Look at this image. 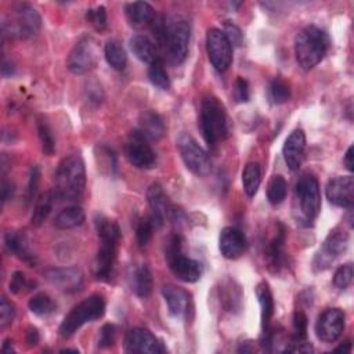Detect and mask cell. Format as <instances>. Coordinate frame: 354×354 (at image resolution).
I'll return each mask as SVG.
<instances>
[{"label":"cell","mask_w":354,"mask_h":354,"mask_svg":"<svg viewBox=\"0 0 354 354\" xmlns=\"http://www.w3.org/2000/svg\"><path fill=\"white\" fill-rule=\"evenodd\" d=\"M156 40V47L160 48L173 65L184 62L188 54L191 26L187 18L178 14L156 15L151 24Z\"/></svg>","instance_id":"obj_1"},{"label":"cell","mask_w":354,"mask_h":354,"mask_svg":"<svg viewBox=\"0 0 354 354\" xmlns=\"http://www.w3.org/2000/svg\"><path fill=\"white\" fill-rule=\"evenodd\" d=\"M94 224L100 238V246L93 263V272L97 279L109 281L115 268L120 228L115 220L102 214L95 216Z\"/></svg>","instance_id":"obj_2"},{"label":"cell","mask_w":354,"mask_h":354,"mask_svg":"<svg viewBox=\"0 0 354 354\" xmlns=\"http://www.w3.org/2000/svg\"><path fill=\"white\" fill-rule=\"evenodd\" d=\"M55 185L53 188L59 201L77 199L86 187V167L80 155L65 156L55 170Z\"/></svg>","instance_id":"obj_3"},{"label":"cell","mask_w":354,"mask_h":354,"mask_svg":"<svg viewBox=\"0 0 354 354\" xmlns=\"http://www.w3.org/2000/svg\"><path fill=\"white\" fill-rule=\"evenodd\" d=\"M329 48V36L315 25L304 26L295 37V55L303 71H310L318 65Z\"/></svg>","instance_id":"obj_4"},{"label":"cell","mask_w":354,"mask_h":354,"mask_svg":"<svg viewBox=\"0 0 354 354\" xmlns=\"http://www.w3.org/2000/svg\"><path fill=\"white\" fill-rule=\"evenodd\" d=\"M199 127L209 148H214L230 134L228 115L224 105L214 95H206L202 100Z\"/></svg>","instance_id":"obj_5"},{"label":"cell","mask_w":354,"mask_h":354,"mask_svg":"<svg viewBox=\"0 0 354 354\" xmlns=\"http://www.w3.org/2000/svg\"><path fill=\"white\" fill-rule=\"evenodd\" d=\"M295 218L303 227H311L321 210V192L317 178L301 176L295 187Z\"/></svg>","instance_id":"obj_6"},{"label":"cell","mask_w":354,"mask_h":354,"mask_svg":"<svg viewBox=\"0 0 354 354\" xmlns=\"http://www.w3.org/2000/svg\"><path fill=\"white\" fill-rule=\"evenodd\" d=\"M41 28V17L28 3L15 4L10 12L3 18L1 33L3 37L29 39L39 33Z\"/></svg>","instance_id":"obj_7"},{"label":"cell","mask_w":354,"mask_h":354,"mask_svg":"<svg viewBox=\"0 0 354 354\" xmlns=\"http://www.w3.org/2000/svg\"><path fill=\"white\" fill-rule=\"evenodd\" d=\"M105 313V300L101 295H91L79 301L72 310L64 317L59 325V335L62 337H71L84 324L93 322L101 318Z\"/></svg>","instance_id":"obj_8"},{"label":"cell","mask_w":354,"mask_h":354,"mask_svg":"<svg viewBox=\"0 0 354 354\" xmlns=\"http://www.w3.org/2000/svg\"><path fill=\"white\" fill-rule=\"evenodd\" d=\"M165 257L171 272L183 282H196L202 275L201 263L183 253V239L180 235H171L165 245Z\"/></svg>","instance_id":"obj_9"},{"label":"cell","mask_w":354,"mask_h":354,"mask_svg":"<svg viewBox=\"0 0 354 354\" xmlns=\"http://www.w3.org/2000/svg\"><path fill=\"white\" fill-rule=\"evenodd\" d=\"M177 148L185 167L195 176H207L212 170V162L207 152L198 144V141L188 133L180 134L177 138Z\"/></svg>","instance_id":"obj_10"},{"label":"cell","mask_w":354,"mask_h":354,"mask_svg":"<svg viewBox=\"0 0 354 354\" xmlns=\"http://www.w3.org/2000/svg\"><path fill=\"white\" fill-rule=\"evenodd\" d=\"M98 61L97 43L91 36L80 37L68 55V69L75 75H84L95 68Z\"/></svg>","instance_id":"obj_11"},{"label":"cell","mask_w":354,"mask_h":354,"mask_svg":"<svg viewBox=\"0 0 354 354\" xmlns=\"http://www.w3.org/2000/svg\"><path fill=\"white\" fill-rule=\"evenodd\" d=\"M348 246V234L342 228H333L325 241L322 242L319 250L317 252L313 266L315 271H324L330 264L342 256Z\"/></svg>","instance_id":"obj_12"},{"label":"cell","mask_w":354,"mask_h":354,"mask_svg":"<svg viewBox=\"0 0 354 354\" xmlns=\"http://www.w3.org/2000/svg\"><path fill=\"white\" fill-rule=\"evenodd\" d=\"M206 51L210 64L216 71L224 72L232 62V46L224 32L217 28H210L206 33Z\"/></svg>","instance_id":"obj_13"},{"label":"cell","mask_w":354,"mask_h":354,"mask_svg":"<svg viewBox=\"0 0 354 354\" xmlns=\"http://www.w3.org/2000/svg\"><path fill=\"white\" fill-rule=\"evenodd\" d=\"M147 201L152 212V218L155 220L156 225L160 227L166 220H177L180 210L170 202L169 196L163 191V187L158 183H153L147 189Z\"/></svg>","instance_id":"obj_14"},{"label":"cell","mask_w":354,"mask_h":354,"mask_svg":"<svg viewBox=\"0 0 354 354\" xmlns=\"http://www.w3.org/2000/svg\"><path fill=\"white\" fill-rule=\"evenodd\" d=\"M346 314L342 308H326L315 322V335L324 343H333L344 330Z\"/></svg>","instance_id":"obj_15"},{"label":"cell","mask_w":354,"mask_h":354,"mask_svg":"<svg viewBox=\"0 0 354 354\" xmlns=\"http://www.w3.org/2000/svg\"><path fill=\"white\" fill-rule=\"evenodd\" d=\"M124 155L127 160L138 169H152L156 165L155 151L137 131H134L124 144Z\"/></svg>","instance_id":"obj_16"},{"label":"cell","mask_w":354,"mask_h":354,"mask_svg":"<svg viewBox=\"0 0 354 354\" xmlns=\"http://www.w3.org/2000/svg\"><path fill=\"white\" fill-rule=\"evenodd\" d=\"M124 351L126 353H165L166 348L160 340L145 328H133L124 336Z\"/></svg>","instance_id":"obj_17"},{"label":"cell","mask_w":354,"mask_h":354,"mask_svg":"<svg viewBox=\"0 0 354 354\" xmlns=\"http://www.w3.org/2000/svg\"><path fill=\"white\" fill-rule=\"evenodd\" d=\"M325 195L332 205L350 209L354 203V178L351 176H337L330 178L326 183Z\"/></svg>","instance_id":"obj_18"},{"label":"cell","mask_w":354,"mask_h":354,"mask_svg":"<svg viewBox=\"0 0 354 354\" xmlns=\"http://www.w3.org/2000/svg\"><path fill=\"white\" fill-rule=\"evenodd\" d=\"M44 277L53 286L66 293L76 292L83 285V272L76 266L50 268L44 272Z\"/></svg>","instance_id":"obj_19"},{"label":"cell","mask_w":354,"mask_h":354,"mask_svg":"<svg viewBox=\"0 0 354 354\" xmlns=\"http://www.w3.org/2000/svg\"><path fill=\"white\" fill-rule=\"evenodd\" d=\"M304 151H306V134L301 129H295L285 140L283 148H282L283 159L289 170L292 171L299 170L304 159Z\"/></svg>","instance_id":"obj_20"},{"label":"cell","mask_w":354,"mask_h":354,"mask_svg":"<svg viewBox=\"0 0 354 354\" xmlns=\"http://www.w3.org/2000/svg\"><path fill=\"white\" fill-rule=\"evenodd\" d=\"M218 249L223 257L228 260L241 257L246 249V238L243 232L235 227H224L218 236Z\"/></svg>","instance_id":"obj_21"},{"label":"cell","mask_w":354,"mask_h":354,"mask_svg":"<svg viewBox=\"0 0 354 354\" xmlns=\"http://www.w3.org/2000/svg\"><path fill=\"white\" fill-rule=\"evenodd\" d=\"M285 245V228L282 224H278L277 234L271 238V241L267 243V248L264 250L267 267L271 272H281L288 266V257L283 250Z\"/></svg>","instance_id":"obj_22"},{"label":"cell","mask_w":354,"mask_h":354,"mask_svg":"<svg viewBox=\"0 0 354 354\" xmlns=\"http://www.w3.org/2000/svg\"><path fill=\"white\" fill-rule=\"evenodd\" d=\"M163 299L167 304L169 313L174 318H185L191 308V299L188 292L176 285H165L162 288Z\"/></svg>","instance_id":"obj_23"},{"label":"cell","mask_w":354,"mask_h":354,"mask_svg":"<svg viewBox=\"0 0 354 354\" xmlns=\"http://www.w3.org/2000/svg\"><path fill=\"white\" fill-rule=\"evenodd\" d=\"M136 131L147 141H156L165 134V123L156 112L144 111L138 118V127Z\"/></svg>","instance_id":"obj_24"},{"label":"cell","mask_w":354,"mask_h":354,"mask_svg":"<svg viewBox=\"0 0 354 354\" xmlns=\"http://www.w3.org/2000/svg\"><path fill=\"white\" fill-rule=\"evenodd\" d=\"M129 46L131 53L138 58L140 61L145 64H153L155 61H159V51L156 47V43H153L148 36L145 35H134L129 40Z\"/></svg>","instance_id":"obj_25"},{"label":"cell","mask_w":354,"mask_h":354,"mask_svg":"<svg viewBox=\"0 0 354 354\" xmlns=\"http://www.w3.org/2000/svg\"><path fill=\"white\" fill-rule=\"evenodd\" d=\"M129 285L138 297H148L152 292V274L147 266L131 267L129 272Z\"/></svg>","instance_id":"obj_26"},{"label":"cell","mask_w":354,"mask_h":354,"mask_svg":"<svg viewBox=\"0 0 354 354\" xmlns=\"http://www.w3.org/2000/svg\"><path fill=\"white\" fill-rule=\"evenodd\" d=\"M124 12H126L127 21L133 26L151 25L152 21L156 17L153 7L149 3H145V1L127 3L126 7H124Z\"/></svg>","instance_id":"obj_27"},{"label":"cell","mask_w":354,"mask_h":354,"mask_svg":"<svg viewBox=\"0 0 354 354\" xmlns=\"http://www.w3.org/2000/svg\"><path fill=\"white\" fill-rule=\"evenodd\" d=\"M4 243H6L7 250L11 254L19 257L21 260H24L25 263H28L30 266H35V263H36L35 256L30 253L28 242H26V238H25L24 234L10 231L4 236Z\"/></svg>","instance_id":"obj_28"},{"label":"cell","mask_w":354,"mask_h":354,"mask_svg":"<svg viewBox=\"0 0 354 354\" xmlns=\"http://www.w3.org/2000/svg\"><path fill=\"white\" fill-rule=\"evenodd\" d=\"M256 297L260 304V314H261V329L263 332L270 329V322L274 314V300H272V293L270 290V286L267 282H260L257 283L254 289Z\"/></svg>","instance_id":"obj_29"},{"label":"cell","mask_w":354,"mask_h":354,"mask_svg":"<svg viewBox=\"0 0 354 354\" xmlns=\"http://www.w3.org/2000/svg\"><path fill=\"white\" fill-rule=\"evenodd\" d=\"M86 216L80 206H68L62 209L54 218V225L58 230H71L83 224Z\"/></svg>","instance_id":"obj_30"},{"label":"cell","mask_w":354,"mask_h":354,"mask_svg":"<svg viewBox=\"0 0 354 354\" xmlns=\"http://www.w3.org/2000/svg\"><path fill=\"white\" fill-rule=\"evenodd\" d=\"M55 199L57 198H55V194H54L53 189L46 191V192L39 195V198L36 199V203H35L32 218H30L32 225L40 227L44 223V220L48 217V214L53 209V205H54Z\"/></svg>","instance_id":"obj_31"},{"label":"cell","mask_w":354,"mask_h":354,"mask_svg":"<svg viewBox=\"0 0 354 354\" xmlns=\"http://www.w3.org/2000/svg\"><path fill=\"white\" fill-rule=\"evenodd\" d=\"M261 183V167L257 162H249L242 171V185L248 196H254Z\"/></svg>","instance_id":"obj_32"},{"label":"cell","mask_w":354,"mask_h":354,"mask_svg":"<svg viewBox=\"0 0 354 354\" xmlns=\"http://www.w3.org/2000/svg\"><path fill=\"white\" fill-rule=\"evenodd\" d=\"M104 55L111 68L115 71H123L127 64V55L122 44L116 40H109L106 41L104 47Z\"/></svg>","instance_id":"obj_33"},{"label":"cell","mask_w":354,"mask_h":354,"mask_svg":"<svg viewBox=\"0 0 354 354\" xmlns=\"http://www.w3.org/2000/svg\"><path fill=\"white\" fill-rule=\"evenodd\" d=\"M288 184L281 174H275L267 184V199L271 205H279L286 198Z\"/></svg>","instance_id":"obj_34"},{"label":"cell","mask_w":354,"mask_h":354,"mask_svg":"<svg viewBox=\"0 0 354 354\" xmlns=\"http://www.w3.org/2000/svg\"><path fill=\"white\" fill-rule=\"evenodd\" d=\"M28 307L33 314H36L39 317H46V315H50L55 311L57 304L54 303V300L48 295L37 293L32 299H29Z\"/></svg>","instance_id":"obj_35"},{"label":"cell","mask_w":354,"mask_h":354,"mask_svg":"<svg viewBox=\"0 0 354 354\" xmlns=\"http://www.w3.org/2000/svg\"><path fill=\"white\" fill-rule=\"evenodd\" d=\"M148 77H149V82L160 90H167L170 87V79H169V75H167V72L163 66L162 59L155 61L153 64L149 65Z\"/></svg>","instance_id":"obj_36"},{"label":"cell","mask_w":354,"mask_h":354,"mask_svg":"<svg viewBox=\"0 0 354 354\" xmlns=\"http://www.w3.org/2000/svg\"><path fill=\"white\" fill-rule=\"evenodd\" d=\"M156 223L155 220L152 218V216H148V217H144L140 220L138 225H137V230H136V236H137V243L140 248H145L148 245V242L151 241L152 238V234H153V230L156 228Z\"/></svg>","instance_id":"obj_37"},{"label":"cell","mask_w":354,"mask_h":354,"mask_svg":"<svg viewBox=\"0 0 354 354\" xmlns=\"http://www.w3.org/2000/svg\"><path fill=\"white\" fill-rule=\"evenodd\" d=\"M270 98L274 104H283L290 98V87L289 84L281 79L275 77L272 79L270 84Z\"/></svg>","instance_id":"obj_38"},{"label":"cell","mask_w":354,"mask_h":354,"mask_svg":"<svg viewBox=\"0 0 354 354\" xmlns=\"http://www.w3.org/2000/svg\"><path fill=\"white\" fill-rule=\"evenodd\" d=\"M37 131H39V138L41 142L43 152L47 156H51L55 152V140L53 136V131L50 126L47 124L46 120H39L37 122Z\"/></svg>","instance_id":"obj_39"},{"label":"cell","mask_w":354,"mask_h":354,"mask_svg":"<svg viewBox=\"0 0 354 354\" xmlns=\"http://www.w3.org/2000/svg\"><path fill=\"white\" fill-rule=\"evenodd\" d=\"M86 18H87V21L90 22V25H91L95 30L102 32V30L106 29L108 18H106V10H105L104 6H97V7H94V8L87 10Z\"/></svg>","instance_id":"obj_40"},{"label":"cell","mask_w":354,"mask_h":354,"mask_svg":"<svg viewBox=\"0 0 354 354\" xmlns=\"http://www.w3.org/2000/svg\"><path fill=\"white\" fill-rule=\"evenodd\" d=\"M353 274H354V270L351 263H346L340 266L333 274V286L340 290L348 288V285L353 281Z\"/></svg>","instance_id":"obj_41"},{"label":"cell","mask_w":354,"mask_h":354,"mask_svg":"<svg viewBox=\"0 0 354 354\" xmlns=\"http://www.w3.org/2000/svg\"><path fill=\"white\" fill-rule=\"evenodd\" d=\"M293 340H304L307 336V317L301 310L293 314Z\"/></svg>","instance_id":"obj_42"},{"label":"cell","mask_w":354,"mask_h":354,"mask_svg":"<svg viewBox=\"0 0 354 354\" xmlns=\"http://www.w3.org/2000/svg\"><path fill=\"white\" fill-rule=\"evenodd\" d=\"M15 317V307L11 301L7 300L6 296L1 297L0 300V326L6 328L12 322Z\"/></svg>","instance_id":"obj_43"},{"label":"cell","mask_w":354,"mask_h":354,"mask_svg":"<svg viewBox=\"0 0 354 354\" xmlns=\"http://www.w3.org/2000/svg\"><path fill=\"white\" fill-rule=\"evenodd\" d=\"M29 286H30V282H29V279L26 278V275L22 271H15L12 274V277L10 279V285H8L10 292L15 293V295L24 292L25 289H30Z\"/></svg>","instance_id":"obj_44"},{"label":"cell","mask_w":354,"mask_h":354,"mask_svg":"<svg viewBox=\"0 0 354 354\" xmlns=\"http://www.w3.org/2000/svg\"><path fill=\"white\" fill-rule=\"evenodd\" d=\"M115 337H116V328L112 324H106L101 328L100 330V336H98V347L101 348H106L111 347L115 343Z\"/></svg>","instance_id":"obj_45"},{"label":"cell","mask_w":354,"mask_h":354,"mask_svg":"<svg viewBox=\"0 0 354 354\" xmlns=\"http://www.w3.org/2000/svg\"><path fill=\"white\" fill-rule=\"evenodd\" d=\"M234 97L238 102H248L250 93H249V83L243 77H238L234 86Z\"/></svg>","instance_id":"obj_46"},{"label":"cell","mask_w":354,"mask_h":354,"mask_svg":"<svg viewBox=\"0 0 354 354\" xmlns=\"http://www.w3.org/2000/svg\"><path fill=\"white\" fill-rule=\"evenodd\" d=\"M223 32L227 36V39L230 40L231 46H239L241 44L242 33H241V30H239V28L236 25H234L232 22H225Z\"/></svg>","instance_id":"obj_47"},{"label":"cell","mask_w":354,"mask_h":354,"mask_svg":"<svg viewBox=\"0 0 354 354\" xmlns=\"http://www.w3.org/2000/svg\"><path fill=\"white\" fill-rule=\"evenodd\" d=\"M39 169L37 167H32L30 170V176H29V184H28V201H32L35 196V192L37 189V184H39Z\"/></svg>","instance_id":"obj_48"},{"label":"cell","mask_w":354,"mask_h":354,"mask_svg":"<svg viewBox=\"0 0 354 354\" xmlns=\"http://www.w3.org/2000/svg\"><path fill=\"white\" fill-rule=\"evenodd\" d=\"M87 98H88V102L94 104V105H98L101 104L102 101V90H101V86L98 84H88V88H87Z\"/></svg>","instance_id":"obj_49"},{"label":"cell","mask_w":354,"mask_h":354,"mask_svg":"<svg viewBox=\"0 0 354 354\" xmlns=\"http://www.w3.org/2000/svg\"><path fill=\"white\" fill-rule=\"evenodd\" d=\"M14 194V184L11 181L3 180L1 183V202L6 203L8 199H11Z\"/></svg>","instance_id":"obj_50"},{"label":"cell","mask_w":354,"mask_h":354,"mask_svg":"<svg viewBox=\"0 0 354 354\" xmlns=\"http://www.w3.org/2000/svg\"><path fill=\"white\" fill-rule=\"evenodd\" d=\"M26 343L29 346H36L39 343V332L35 326H30L26 332Z\"/></svg>","instance_id":"obj_51"},{"label":"cell","mask_w":354,"mask_h":354,"mask_svg":"<svg viewBox=\"0 0 354 354\" xmlns=\"http://www.w3.org/2000/svg\"><path fill=\"white\" fill-rule=\"evenodd\" d=\"M353 152H354V148L353 147H348V149H347V152H346V155H344V165H346V167L350 170V171H353L354 170V162H353Z\"/></svg>","instance_id":"obj_52"},{"label":"cell","mask_w":354,"mask_h":354,"mask_svg":"<svg viewBox=\"0 0 354 354\" xmlns=\"http://www.w3.org/2000/svg\"><path fill=\"white\" fill-rule=\"evenodd\" d=\"M1 73L4 76H11L14 73V66L11 62H8L7 59H3V65H1Z\"/></svg>","instance_id":"obj_53"},{"label":"cell","mask_w":354,"mask_h":354,"mask_svg":"<svg viewBox=\"0 0 354 354\" xmlns=\"http://www.w3.org/2000/svg\"><path fill=\"white\" fill-rule=\"evenodd\" d=\"M351 351V342L346 340L344 343H342L339 347L335 348V353H350Z\"/></svg>","instance_id":"obj_54"},{"label":"cell","mask_w":354,"mask_h":354,"mask_svg":"<svg viewBox=\"0 0 354 354\" xmlns=\"http://www.w3.org/2000/svg\"><path fill=\"white\" fill-rule=\"evenodd\" d=\"M1 350H3L4 353H7V354L14 353L15 350H14V347H12V340H11V339H6L4 343H3V346H1Z\"/></svg>","instance_id":"obj_55"}]
</instances>
